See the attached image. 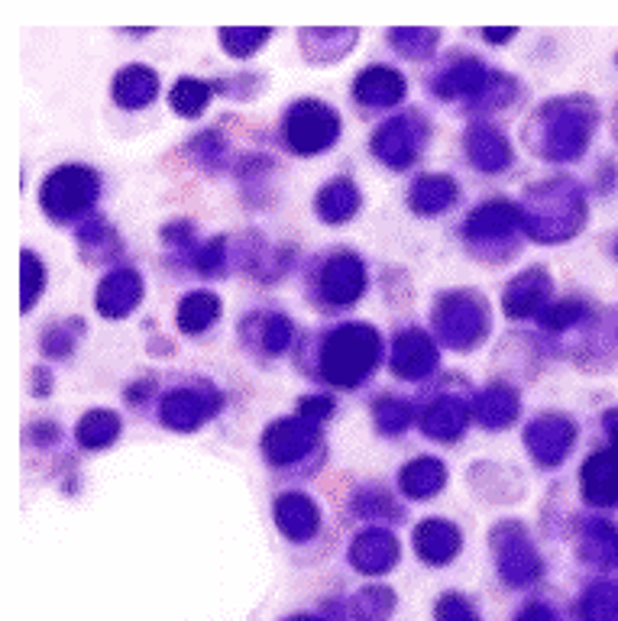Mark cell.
I'll return each instance as SVG.
<instances>
[{
  "label": "cell",
  "mask_w": 618,
  "mask_h": 621,
  "mask_svg": "<svg viewBox=\"0 0 618 621\" xmlns=\"http://www.w3.org/2000/svg\"><path fill=\"white\" fill-rule=\"evenodd\" d=\"M376 360V337L366 327H347L331 337L324 350V372L327 379L356 382L363 379Z\"/></svg>",
  "instance_id": "obj_1"
},
{
  "label": "cell",
  "mask_w": 618,
  "mask_h": 621,
  "mask_svg": "<svg viewBox=\"0 0 618 621\" xmlns=\"http://www.w3.org/2000/svg\"><path fill=\"white\" fill-rule=\"evenodd\" d=\"M288 136H292L295 149H321L327 143H334L337 136V117L327 114L324 104H298V110L292 114V123H288Z\"/></svg>",
  "instance_id": "obj_2"
},
{
  "label": "cell",
  "mask_w": 618,
  "mask_h": 621,
  "mask_svg": "<svg viewBox=\"0 0 618 621\" xmlns=\"http://www.w3.org/2000/svg\"><path fill=\"white\" fill-rule=\"evenodd\" d=\"M583 486H586V499H593L599 505L615 502L618 499V457L602 453L593 463H586Z\"/></svg>",
  "instance_id": "obj_3"
},
{
  "label": "cell",
  "mask_w": 618,
  "mask_h": 621,
  "mask_svg": "<svg viewBox=\"0 0 618 621\" xmlns=\"http://www.w3.org/2000/svg\"><path fill=\"white\" fill-rule=\"evenodd\" d=\"M327 285H331L327 292H331L337 301H350L353 295H360L363 272L353 259H340V262H334L331 269H327Z\"/></svg>",
  "instance_id": "obj_4"
},
{
  "label": "cell",
  "mask_w": 618,
  "mask_h": 621,
  "mask_svg": "<svg viewBox=\"0 0 618 621\" xmlns=\"http://www.w3.org/2000/svg\"><path fill=\"white\" fill-rule=\"evenodd\" d=\"M441 479H444V473H441V463H418V466H411V469H405V476H402V486L415 495V499H428V492L434 489V486H441Z\"/></svg>",
  "instance_id": "obj_5"
},
{
  "label": "cell",
  "mask_w": 618,
  "mask_h": 621,
  "mask_svg": "<svg viewBox=\"0 0 618 621\" xmlns=\"http://www.w3.org/2000/svg\"><path fill=\"white\" fill-rule=\"evenodd\" d=\"M214 314H217V301L211 295H195L182 305V327L185 330L208 327L214 321Z\"/></svg>",
  "instance_id": "obj_6"
},
{
  "label": "cell",
  "mask_w": 618,
  "mask_h": 621,
  "mask_svg": "<svg viewBox=\"0 0 618 621\" xmlns=\"http://www.w3.org/2000/svg\"><path fill=\"white\" fill-rule=\"evenodd\" d=\"M204 101H208V91H204L201 85H195L191 78H182V85L172 91V104L182 110V114H198V110L204 107Z\"/></svg>",
  "instance_id": "obj_7"
},
{
  "label": "cell",
  "mask_w": 618,
  "mask_h": 621,
  "mask_svg": "<svg viewBox=\"0 0 618 621\" xmlns=\"http://www.w3.org/2000/svg\"><path fill=\"white\" fill-rule=\"evenodd\" d=\"M23 275H26V298H23V305L30 308L33 295H36V285H39V266H36L33 253H23Z\"/></svg>",
  "instance_id": "obj_8"
},
{
  "label": "cell",
  "mask_w": 618,
  "mask_h": 621,
  "mask_svg": "<svg viewBox=\"0 0 618 621\" xmlns=\"http://www.w3.org/2000/svg\"><path fill=\"white\" fill-rule=\"evenodd\" d=\"M580 314V305H557L551 314L544 317V324H551V327H560V324H570L573 317Z\"/></svg>",
  "instance_id": "obj_9"
},
{
  "label": "cell",
  "mask_w": 618,
  "mask_h": 621,
  "mask_svg": "<svg viewBox=\"0 0 618 621\" xmlns=\"http://www.w3.org/2000/svg\"><path fill=\"white\" fill-rule=\"evenodd\" d=\"M615 437H618V434H615Z\"/></svg>",
  "instance_id": "obj_10"
}]
</instances>
